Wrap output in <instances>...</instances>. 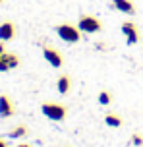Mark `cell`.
<instances>
[{
    "label": "cell",
    "instance_id": "cell-7",
    "mask_svg": "<svg viewBox=\"0 0 143 147\" xmlns=\"http://www.w3.org/2000/svg\"><path fill=\"white\" fill-rule=\"evenodd\" d=\"M15 37V23L10 22V20H6V22L0 23V41H12Z\"/></svg>",
    "mask_w": 143,
    "mask_h": 147
},
{
    "label": "cell",
    "instance_id": "cell-15",
    "mask_svg": "<svg viewBox=\"0 0 143 147\" xmlns=\"http://www.w3.org/2000/svg\"><path fill=\"white\" fill-rule=\"evenodd\" d=\"M2 52H6V47H4V41H0V54Z\"/></svg>",
    "mask_w": 143,
    "mask_h": 147
},
{
    "label": "cell",
    "instance_id": "cell-17",
    "mask_svg": "<svg viewBox=\"0 0 143 147\" xmlns=\"http://www.w3.org/2000/svg\"><path fill=\"white\" fill-rule=\"evenodd\" d=\"M17 147H31V145H29V143H19Z\"/></svg>",
    "mask_w": 143,
    "mask_h": 147
},
{
    "label": "cell",
    "instance_id": "cell-18",
    "mask_svg": "<svg viewBox=\"0 0 143 147\" xmlns=\"http://www.w3.org/2000/svg\"><path fill=\"white\" fill-rule=\"evenodd\" d=\"M2 2H4V0H0V4H2Z\"/></svg>",
    "mask_w": 143,
    "mask_h": 147
},
{
    "label": "cell",
    "instance_id": "cell-5",
    "mask_svg": "<svg viewBox=\"0 0 143 147\" xmlns=\"http://www.w3.org/2000/svg\"><path fill=\"white\" fill-rule=\"evenodd\" d=\"M19 66V56L14 52H2L0 54V72H10Z\"/></svg>",
    "mask_w": 143,
    "mask_h": 147
},
{
    "label": "cell",
    "instance_id": "cell-6",
    "mask_svg": "<svg viewBox=\"0 0 143 147\" xmlns=\"http://www.w3.org/2000/svg\"><path fill=\"white\" fill-rule=\"evenodd\" d=\"M122 33L126 35V43L130 47H134V45L139 41V31H137V25L134 22H124L122 23Z\"/></svg>",
    "mask_w": 143,
    "mask_h": 147
},
{
    "label": "cell",
    "instance_id": "cell-10",
    "mask_svg": "<svg viewBox=\"0 0 143 147\" xmlns=\"http://www.w3.org/2000/svg\"><path fill=\"white\" fill-rule=\"evenodd\" d=\"M56 87H58V93H60V95H68L70 89H72V78H70L68 74H62V76H58Z\"/></svg>",
    "mask_w": 143,
    "mask_h": 147
},
{
    "label": "cell",
    "instance_id": "cell-3",
    "mask_svg": "<svg viewBox=\"0 0 143 147\" xmlns=\"http://www.w3.org/2000/svg\"><path fill=\"white\" fill-rule=\"evenodd\" d=\"M77 27L81 29V33H101L103 31V23H101V20L99 18H95V16H87L83 14L81 18H79V22H77Z\"/></svg>",
    "mask_w": 143,
    "mask_h": 147
},
{
    "label": "cell",
    "instance_id": "cell-12",
    "mask_svg": "<svg viewBox=\"0 0 143 147\" xmlns=\"http://www.w3.org/2000/svg\"><path fill=\"white\" fill-rule=\"evenodd\" d=\"M23 136H27V126H23V124L15 126L14 130L8 134V138H10V140H19V138H23Z\"/></svg>",
    "mask_w": 143,
    "mask_h": 147
},
{
    "label": "cell",
    "instance_id": "cell-8",
    "mask_svg": "<svg viewBox=\"0 0 143 147\" xmlns=\"http://www.w3.org/2000/svg\"><path fill=\"white\" fill-rule=\"evenodd\" d=\"M112 6L118 10V12H122V14L126 16H136V4L132 2V0H112Z\"/></svg>",
    "mask_w": 143,
    "mask_h": 147
},
{
    "label": "cell",
    "instance_id": "cell-16",
    "mask_svg": "<svg viewBox=\"0 0 143 147\" xmlns=\"http://www.w3.org/2000/svg\"><path fill=\"white\" fill-rule=\"evenodd\" d=\"M0 147H8V143L4 140H2V138H0Z\"/></svg>",
    "mask_w": 143,
    "mask_h": 147
},
{
    "label": "cell",
    "instance_id": "cell-13",
    "mask_svg": "<svg viewBox=\"0 0 143 147\" xmlns=\"http://www.w3.org/2000/svg\"><path fill=\"white\" fill-rule=\"evenodd\" d=\"M99 103L103 105V107H108V105L112 103V95H110L108 91H101V93H99Z\"/></svg>",
    "mask_w": 143,
    "mask_h": 147
},
{
    "label": "cell",
    "instance_id": "cell-1",
    "mask_svg": "<svg viewBox=\"0 0 143 147\" xmlns=\"http://www.w3.org/2000/svg\"><path fill=\"white\" fill-rule=\"evenodd\" d=\"M41 112L48 120L62 122V120H66V116H68V107H64L60 103H43L41 105Z\"/></svg>",
    "mask_w": 143,
    "mask_h": 147
},
{
    "label": "cell",
    "instance_id": "cell-14",
    "mask_svg": "<svg viewBox=\"0 0 143 147\" xmlns=\"http://www.w3.org/2000/svg\"><path fill=\"white\" fill-rule=\"evenodd\" d=\"M132 143L137 145V147H141L143 145V138L139 136V134H134V136H132Z\"/></svg>",
    "mask_w": 143,
    "mask_h": 147
},
{
    "label": "cell",
    "instance_id": "cell-4",
    "mask_svg": "<svg viewBox=\"0 0 143 147\" xmlns=\"http://www.w3.org/2000/svg\"><path fill=\"white\" fill-rule=\"evenodd\" d=\"M43 56H45V60L52 68H62L64 66V56H62V52L52 49V47H45V49H43Z\"/></svg>",
    "mask_w": 143,
    "mask_h": 147
},
{
    "label": "cell",
    "instance_id": "cell-9",
    "mask_svg": "<svg viewBox=\"0 0 143 147\" xmlns=\"http://www.w3.org/2000/svg\"><path fill=\"white\" fill-rule=\"evenodd\" d=\"M0 116L2 118L14 116V105H12V99L8 95H0Z\"/></svg>",
    "mask_w": 143,
    "mask_h": 147
},
{
    "label": "cell",
    "instance_id": "cell-11",
    "mask_svg": "<svg viewBox=\"0 0 143 147\" xmlns=\"http://www.w3.org/2000/svg\"><path fill=\"white\" fill-rule=\"evenodd\" d=\"M105 124L110 126V128H120L122 126V118L118 114H114V112H108L105 116Z\"/></svg>",
    "mask_w": 143,
    "mask_h": 147
},
{
    "label": "cell",
    "instance_id": "cell-2",
    "mask_svg": "<svg viewBox=\"0 0 143 147\" xmlns=\"http://www.w3.org/2000/svg\"><path fill=\"white\" fill-rule=\"evenodd\" d=\"M56 35L60 37L62 41L72 43V45L81 41V29L77 25H72V23H60V25H56Z\"/></svg>",
    "mask_w": 143,
    "mask_h": 147
}]
</instances>
